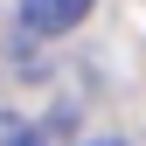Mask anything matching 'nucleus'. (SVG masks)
Masks as SVG:
<instances>
[{
    "label": "nucleus",
    "instance_id": "f257e3e1",
    "mask_svg": "<svg viewBox=\"0 0 146 146\" xmlns=\"http://www.w3.org/2000/svg\"><path fill=\"white\" fill-rule=\"evenodd\" d=\"M98 0H21V28L28 35H70Z\"/></svg>",
    "mask_w": 146,
    "mask_h": 146
},
{
    "label": "nucleus",
    "instance_id": "f03ea898",
    "mask_svg": "<svg viewBox=\"0 0 146 146\" xmlns=\"http://www.w3.org/2000/svg\"><path fill=\"white\" fill-rule=\"evenodd\" d=\"M90 146H125V139H90Z\"/></svg>",
    "mask_w": 146,
    "mask_h": 146
}]
</instances>
